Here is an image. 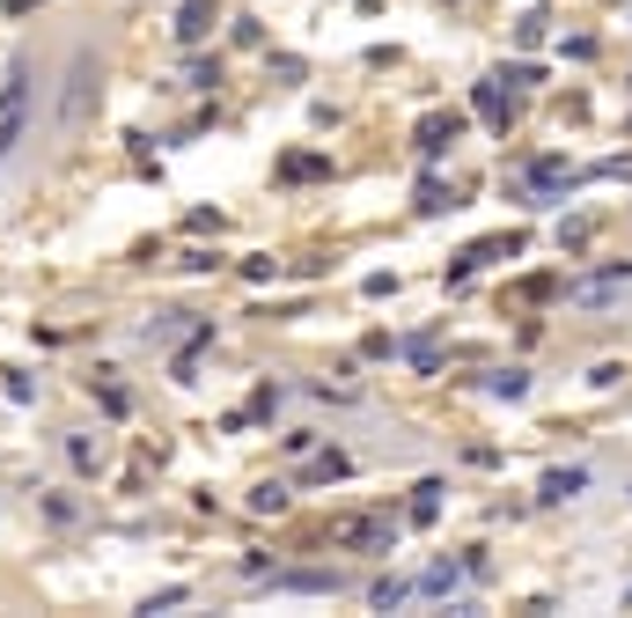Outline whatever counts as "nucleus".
I'll return each mask as SVG.
<instances>
[{"mask_svg":"<svg viewBox=\"0 0 632 618\" xmlns=\"http://www.w3.org/2000/svg\"><path fill=\"white\" fill-rule=\"evenodd\" d=\"M23 96H30V89H23V74H15L8 96H0V154L15 148V133H23Z\"/></svg>","mask_w":632,"mask_h":618,"instance_id":"nucleus-1","label":"nucleus"}]
</instances>
